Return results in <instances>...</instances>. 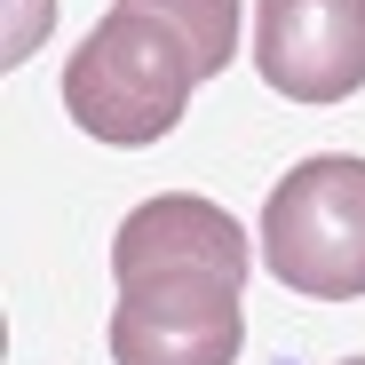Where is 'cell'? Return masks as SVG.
I'll return each instance as SVG.
<instances>
[{
    "label": "cell",
    "mask_w": 365,
    "mask_h": 365,
    "mask_svg": "<svg viewBox=\"0 0 365 365\" xmlns=\"http://www.w3.org/2000/svg\"><path fill=\"white\" fill-rule=\"evenodd\" d=\"M199 80L207 72H199L191 40H182L167 16L135 9V0H111V16L80 40V56L64 64V111L96 143L135 151V143L175 135V119H182V103H191Z\"/></svg>",
    "instance_id": "6da1fadb"
},
{
    "label": "cell",
    "mask_w": 365,
    "mask_h": 365,
    "mask_svg": "<svg viewBox=\"0 0 365 365\" xmlns=\"http://www.w3.org/2000/svg\"><path fill=\"white\" fill-rule=\"evenodd\" d=\"M262 262L310 302L365 294V159L318 151L278 182L262 207Z\"/></svg>",
    "instance_id": "7a4b0ae2"
},
{
    "label": "cell",
    "mask_w": 365,
    "mask_h": 365,
    "mask_svg": "<svg viewBox=\"0 0 365 365\" xmlns=\"http://www.w3.org/2000/svg\"><path fill=\"white\" fill-rule=\"evenodd\" d=\"M247 302L238 278L215 270H151L119 286L111 310V365H238Z\"/></svg>",
    "instance_id": "3957f363"
},
{
    "label": "cell",
    "mask_w": 365,
    "mask_h": 365,
    "mask_svg": "<svg viewBox=\"0 0 365 365\" xmlns=\"http://www.w3.org/2000/svg\"><path fill=\"white\" fill-rule=\"evenodd\" d=\"M255 72L286 103L365 88V0H255Z\"/></svg>",
    "instance_id": "277c9868"
},
{
    "label": "cell",
    "mask_w": 365,
    "mask_h": 365,
    "mask_svg": "<svg viewBox=\"0 0 365 365\" xmlns=\"http://www.w3.org/2000/svg\"><path fill=\"white\" fill-rule=\"evenodd\" d=\"M247 230H238L215 199L199 191H167V199H143L111 238V278L135 286L151 270H215V278H238L247 286Z\"/></svg>",
    "instance_id": "5b68a950"
},
{
    "label": "cell",
    "mask_w": 365,
    "mask_h": 365,
    "mask_svg": "<svg viewBox=\"0 0 365 365\" xmlns=\"http://www.w3.org/2000/svg\"><path fill=\"white\" fill-rule=\"evenodd\" d=\"M135 9L167 16L182 40H191V56H199V72H207V80L238 56V0H135Z\"/></svg>",
    "instance_id": "8992f818"
},
{
    "label": "cell",
    "mask_w": 365,
    "mask_h": 365,
    "mask_svg": "<svg viewBox=\"0 0 365 365\" xmlns=\"http://www.w3.org/2000/svg\"><path fill=\"white\" fill-rule=\"evenodd\" d=\"M48 32V0H16V32H9V64L24 56V40H40Z\"/></svg>",
    "instance_id": "52a82bcc"
},
{
    "label": "cell",
    "mask_w": 365,
    "mask_h": 365,
    "mask_svg": "<svg viewBox=\"0 0 365 365\" xmlns=\"http://www.w3.org/2000/svg\"><path fill=\"white\" fill-rule=\"evenodd\" d=\"M341 365H365V357H341Z\"/></svg>",
    "instance_id": "ba28073f"
}]
</instances>
